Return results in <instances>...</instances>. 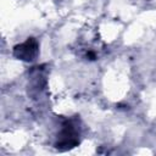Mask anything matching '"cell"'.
Wrapping results in <instances>:
<instances>
[{
  "label": "cell",
  "instance_id": "cell-1",
  "mask_svg": "<svg viewBox=\"0 0 156 156\" xmlns=\"http://www.w3.org/2000/svg\"><path fill=\"white\" fill-rule=\"evenodd\" d=\"M39 52V44L34 38H28L24 43L18 44L13 48V55L18 60L29 62L35 60Z\"/></svg>",
  "mask_w": 156,
  "mask_h": 156
},
{
  "label": "cell",
  "instance_id": "cell-3",
  "mask_svg": "<svg viewBox=\"0 0 156 156\" xmlns=\"http://www.w3.org/2000/svg\"><path fill=\"white\" fill-rule=\"evenodd\" d=\"M87 56L90 57V60H94V58H95V54H94V52H89Z\"/></svg>",
  "mask_w": 156,
  "mask_h": 156
},
{
  "label": "cell",
  "instance_id": "cell-2",
  "mask_svg": "<svg viewBox=\"0 0 156 156\" xmlns=\"http://www.w3.org/2000/svg\"><path fill=\"white\" fill-rule=\"evenodd\" d=\"M78 144H79V140L77 138L76 127L71 122H67L63 126L61 133L58 134V141L56 143V147L58 150H68L77 146Z\"/></svg>",
  "mask_w": 156,
  "mask_h": 156
}]
</instances>
